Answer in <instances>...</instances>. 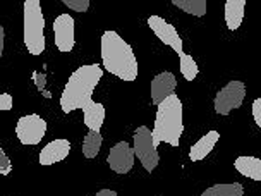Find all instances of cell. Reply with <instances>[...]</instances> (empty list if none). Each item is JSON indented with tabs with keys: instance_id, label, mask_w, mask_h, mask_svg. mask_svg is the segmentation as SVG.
Listing matches in <instances>:
<instances>
[{
	"instance_id": "obj_1",
	"label": "cell",
	"mask_w": 261,
	"mask_h": 196,
	"mask_svg": "<svg viewBox=\"0 0 261 196\" xmlns=\"http://www.w3.org/2000/svg\"><path fill=\"white\" fill-rule=\"evenodd\" d=\"M103 71L98 64L81 65L69 76V81L65 83V88L60 95V109L65 114L77 109H85L90 104L91 95L95 91L96 85L100 83Z\"/></svg>"
},
{
	"instance_id": "obj_2",
	"label": "cell",
	"mask_w": 261,
	"mask_h": 196,
	"mask_svg": "<svg viewBox=\"0 0 261 196\" xmlns=\"http://www.w3.org/2000/svg\"><path fill=\"white\" fill-rule=\"evenodd\" d=\"M101 62L107 71L119 79L134 81L138 78V59L133 46L115 31H105L101 35Z\"/></svg>"
},
{
	"instance_id": "obj_3",
	"label": "cell",
	"mask_w": 261,
	"mask_h": 196,
	"mask_svg": "<svg viewBox=\"0 0 261 196\" xmlns=\"http://www.w3.org/2000/svg\"><path fill=\"white\" fill-rule=\"evenodd\" d=\"M151 133L156 148L160 143H169L170 146H179L180 136L184 133V122L182 102H180V98L175 93L158 105L155 126H153Z\"/></svg>"
},
{
	"instance_id": "obj_4",
	"label": "cell",
	"mask_w": 261,
	"mask_h": 196,
	"mask_svg": "<svg viewBox=\"0 0 261 196\" xmlns=\"http://www.w3.org/2000/svg\"><path fill=\"white\" fill-rule=\"evenodd\" d=\"M24 45L31 55H40L45 50V17L40 0L24 2Z\"/></svg>"
},
{
	"instance_id": "obj_5",
	"label": "cell",
	"mask_w": 261,
	"mask_h": 196,
	"mask_svg": "<svg viewBox=\"0 0 261 196\" xmlns=\"http://www.w3.org/2000/svg\"><path fill=\"white\" fill-rule=\"evenodd\" d=\"M134 138V152L139 158L141 165L148 172H153L156 169V165L160 163V155H158V148L153 141V133L146 126H139L133 134Z\"/></svg>"
},
{
	"instance_id": "obj_6",
	"label": "cell",
	"mask_w": 261,
	"mask_h": 196,
	"mask_svg": "<svg viewBox=\"0 0 261 196\" xmlns=\"http://www.w3.org/2000/svg\"><path fill=\"white\" fill-rule=\"evenodd\" d=\"M46 134V120L38 114H30L19 117L16 124V136L22 144H38Z\"/></svg>"
},
{
	"instance_id": "obj_7",
	"label": "cell",
	"mask_w": 261,
	"mask_h": 196,
	"mask_svg": "<svg viewBox=\"0 0 261 196\" xmlns=\"http://www.w3.org/2000/svg\"><path fill=\"white\" fill-rule=\"evenodd\" d=\"M246 98V85L242 81H230L217 93L215 112L218 115H228L234 109H239Z\"/></svg>"
},
{
	"instance_id": "obj_8",
	"label": "cell",
	"mask_w": 261,
	"mask_h": 196,
	"mask_svg": "<svg viewBox=\"0 0 261 196\" xmlns=\"http://www.w3.org/2000/svg\"><path fill=\"white\" fill-rule=\"evenodd\" d=\"M148 26L151 28V31L156 35V38L165 43L167 46H172L174 52L177 54H184L182 50V38L179 36V33L170 22H167L163 17L160 16H150L148 17Z\"/></svg>"
},
{
	"instance_id": "obj_9",
	"label": "cell",
	"mask_w": 261,
	"mask_h": 196,
	"mask_svg": "<svg viewBox=\"0 0 261 196\" xmlns=\"http://www.w3.org/2000/svg\"><path fill=\"white\" fill-rule=\"evenodd\" d=\"M134 158H136V152L127 141H119L115 146L110 148L107 162H109L110 169L117 174H127L134 165Z\"/></svg>"
},
{
	"instance_id": "obj_10",
	"label": "cell",
	"mask_w": 261,
	"mask_h": 196,
	"mask_svg": "<svg viewBox=\"0 0 261 196\" xmlns=\"http://www.w3.org/2000/svg\"><path fill=\"white\" fill-rule=\"evenodd\" d=\"M54 35H55V46L60 52H71L76 45L74 38V17L69 14H60L54 21Z\"/></svg>"
},
{
	"instance_id": "obj_11",
	"label": "cell",
	"mask_w": 261,
	"mask_h": 196,
	"mask_svg": "<svg viewBox=\"0 0 261 196\" xmlns=\"http://www.w3.org/2000/svg\"><path fill=\"white\" fill-rule=\"evenodd\" d=\"M175 88H177V79L172 72L165 71L156 74L151 79V104L158 107L170 95H174Z\"/></svg>"
},
{
	"instance_id": "obj_12",
	"label": "cell",
	"mask_w": 261,
	"mask_h": 196,
	"mask_svg": "<svg viewBox=\"0 0 261 196\" xmlns=\"http://www.w3.org/2000/svg\"><path fill=\"white\" fill-rule=\"evenodd\" d=\"M71 143L69 139H54L46 143L43 150L40 152V165H54L57 162H62L65 157H69Z\"/></svg>"
},
{
	"instance_id": "obj_13",
	"label": "cell",
	"mask_w": 261,
	"mask_h": 196,
	"mask_svg": "<svg viewBox=\"0 0 261 196\" xmlns=\"http://www.w3.org/2000/svg\"><path fill=\"white\" fill-rule=\"evenodd\" d=\"M218 139H220V133H218V131L215 129L208 131V133L199 138L198 141L193 144V148H191V152H189L191 162H199V160H203V158H206V155H210L213 148H215Z\"/></svg>"
},
{
	"instance_id": "obj_14",
	"label": "cell",
	"mask_w": 261,
	"mask_h": 196,
	"mask_svg": "<svg viewBox=\"0 0 261 196\" xmlns=\"http://www.w3.org/2000/svg\"><path fill=\"white\" fill-rule=\"evenodd\" d=\"M246 0H227L225 2V22L230 31L239 30L244 19Z\"/></svg>"
},
{
	"instance_id": "obj_15",
	"label": "cell",
	"mask_w": 261,
	"mask_h": 196,
	"mask_svg": "<svg viewBox=\"0 0 261 196\" xmlns=\"http://www.w3.org/2000/svg\"><path fill=\"white\" fill-rule=\"evenodd\" d=\"M236 170L253 181H261V158L258 157H237L234 162Z\"/></svg>"
},
{
	"instance_id": "obj_16",
	"label": "cell",
	"mask_w": 261,
	"mask_h": 196,
	"mask_svg": "<svg viewBox=\"0 0 261 196\" xmlns=\"http://www.w3.org/2000/svg\"><path fill=\"white\" fill-rule=\"evenodd\" d=\"M83 114H85V126L90 131H100L101 126H103L105 120V107L98 102H90L85 109H83Z\"/></svg>"
},
{
	"instance_id": "obj_17",
	"label": "cell",
	"mask_w": 261,
	"mask_h": 196,
	"mask_svg": "<svg viewBox=\"0 0 261 196\" xmlns=\"http://www.w3.org/2000/svg\"><path fill=\"white\" fill-rule=\"evenodd\" d=\"M101 143H103V136L100 131H90L83 139V155L86 158H95L101 150Z\"/></svg>"
},
{
	"instance_id": "obj_18",
	"label": "cell",
	"mask_w": 261,
	"mask_h": 196,
	"mask_svg": "<svg viewBox=\"0 0 261 196\" xmlns=\"http://www.w3.org/2000/svg\"><path fill=\"white\" fill-rule=\"evenodd\" d=\"M242 194H244V188H242L241 183L215 184L201 193V196H242Z\"/></svg>"
},
{
	"instance_id": "obj_19",
	"label": "cell",
	"mask_w": 261,
	"mask_h": 196,
	"mask_svg": "<svg viewBox=\"0 0 261 196\" xmlns=\"http://www.w3.org/2000/svg\"><path fill=\"white\" fill-rule=\"evenodd\" d=\"M172 6L196 17H203L206 14V0H172Z\"/></svg>"
},
{
	"instance_id": "obj_20",
	"label": "cell",
	"mask_w": 261,
	"mask_h": 196,
	"mask_svg": "<svg viewBox=\"0 0 261 196\" xmlns=\"http://www.w3.org/2000/svg\"><path fill=\"white\" fill-rule=\"evenodd\" d=\"M179 69H180V74L184 76L186 81H193L199 72L198 64H196V60L193 59V55H189V54L179 55Z\"/></svg>"
},
{
	"instance_id": "obj_21",
	"label": "cell",
	"mask_w": 261,
	"mask_h": 196,
	"mask_svg": "<svg viewBox=\"0 0 261 196\" xmlns=\"http://www.w3.org/2000/svg\"><path fill=\"white\" fill-rule=\"evenodd\" d=\"M62 4L76 12H86L90 9V0H62Z\"/></svg>"
},
{
	"instance_id": "obj_22",
	"label": "cell",
	"mask_w": 261,
	"mask_h": 196,
	"mask_svg": "<svg viewBox=\"0 0 261 196\" xmlns=\"http://www.w3.org/2000/svg\"><path fill=\"white\" fill-rule=\"evenodd\" d=\"M12 170V162L9 160V157L6 155V150L0 148V174L7 176Z\"/></svg>"
},
{
	"instance_id": "obj_23",
	"label": "cell",
	"mask_w": 261,
	"mask_h": 196,
	"mask_svg": "<svg viewBox=\"0 0 261 196\" xmlns=\"http://www.w3.org/2000/svg\"><path fill=\"white\" fill-rule=\"evenodd\" d=\"M14 105V98L11 93H2L0 95V110H11Z\"/></svg>"
},
{
	"instance_id": "obj_24",
	"label": "cell",
	"mask_w": 261,
	"mask_h": 196,
	"mask_svg": "<svg viewBox=\"0 0 261 196\" xmlns=\"http://www.w3.org/2000/svg\"><path fill=\"white\" fill-rule=\"evenodd\" d=\"M253 117L258 128H261V96L253 102Z\"/></svg>"
},
{
	"instance_id": "obj_25",
	"label": "cell",
	"mask_w": 261,
	"mask_h": 196,
	"mask_svg": "<svg viewBox=\"0 0 261 196\" xmlns=\"http://www.w3.org/2000/svg\"><path fill=\"white\" fill-rule=\"evenodd\" d=\"M95 196H119V194H117V191H114V189H100Z\"/></svg>"
},
{
	"instance_id": "obj_26",
	"label": "cell",
	"mask_w": 261,
	"mask_h": 196,
	"mask_svg": "<svg viewBox=\"0 0 261 196\" xmlns=\"http://www.w3.org/2000/svg\"><path fill=\"white\" fill-rule=\"evenodd\" d=\"M4 52V28H0V55Z\"/></svg>"
}]
</instances>
